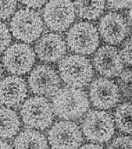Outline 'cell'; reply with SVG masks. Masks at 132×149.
I'll list each match as a JSON object with an SVG mask.
<instances>
[{
  "mask_svg": "<svg viewBox=\"0 0 132 149\" xmlns=\"http://www.w3.org/2000/svg\"><path fill=\"white\" fill-rule=\"evenodd\" d=\"M47 139L52 148H78L84 142L79 126L74 121L66 120L51 126Z\"/></svg>",
  "mask_w": 132,
  "mask_h": 149,
  "instance_id": "obj_9",
  "label": "cell"
},
{
  "mask_svg": "<svg viewBox=\"0 0 132 149\" xmlns=\"http://www.w3.org/2000/svg\"><path fill=\"white\" fill-rule=\"evenodd\" d=\"M119 76L123 84H129L131 83V69L130 68L123 69Z\"/></svg>",
  "mask_w": 132,
  "mask_h": 149,
  "instance_id": "obj_26",
  "label": "cell"
},
{
  "mask_svg": "<svg viewBox=\"0 0 132 149\" xmlns=\"http://www.w3.org/2000/svg\"><path fill=\"white\" fill-rule=\"evenodd\" d=\"M13 146L16 149L49 148V143L44 134L37 130L27 129L15 135Z\"/></svg>",
  "mask_w": 132,
  "mask_h": 149,
  "instance_id": "obj_16",
  "label": "cell"
},
{
  "mask_svg": "<svg viewBox=\"0 0 132 149\" xmlns=\"http://www.w3.org/2000/svg\"><path fill=\"white\" fill-rule=\"evenodd\" d=\"M109 7L115 10L130 8L131 6V0H106Z\"/></svg>",
  "mask_w": 132,
  "mask_h": 149,
  "instance_id": "obj_24",
  "label": "cell"
},
{
  "mask_svg": "<svg viewBox=\"0 0 132 149\" xmlns=\"http://www.w3.org/2000/svg\"><path fill=\"white\" fill-rule=\"evenodd\" d=\"M3 73H4V68H3L2 63L0 61V80H1V77L3 76Z\"/></svg>",
  "mask_w": 132,
  "mask_h": 149,
  "instance_id": "obj_29",
  "label": "cell"
},
{
  "mask_svg": "<svg viewBox=\"0 0 132 149\" xmlns=\"http://www.w3.org/2000/svg\"><path fill=\"white\" fill-rule=\"evenodd\" d=\"M81 148H103L104 146L103 145L101 144V143H93V142H90V143H85V144L81 145V146H80Z\"/></svg>",
  "mask_w": 132,
  "mask_h": 149,
  "instance_id": "obj_27",
  "label": "cell"
},
{
  "mask_svg": "<svg viewBox=\"0 0 132 149\" xmlns=\"http://www.w3.org/2000/svg\"><path fill=\"white\" fill-rule=\"evenodd\" d=\"M29 72L27 83L34 95L49 97L61 87V78L58 72L49 65H39Z\"/></svg>",
  "mask_w": 132,
  "mask_h": 149,
  "instance_id": "obj_10",
  "label": "cell"
},
{
  "mask_svg": "<svg viewBox=\"0 0 132 149\" xmlns=\"http://www.w3.org/2000/svg\"><path fill=\"white\" fill-rule=\"evenodd\" d=\"M28 86L23 78L11 75L0 80V104L6 107H16L26 100Z\"/></svg>",
  "mask_w": 132,
  "mask_h": 149,
  "instance_id": "obj_14",
  "label": "cell"
},
{
  "mask_svg": "<svg viewBox=\"0 0 132 149\" xmlns=\"http://www.w3.org/2000/svg\"><path fill=\"white\" fill-rule=\"evenodd\" d=\"M75 19V7L71 0H50L43 9V22L53 32H65Z\"/></svg>",
  "mask_w": 132,
  "mask_h": 149,
  "instance_id": "obj_7",
  "label": "cell"
},
{
  "mask_svg": "<svg viewBox=\"0 0 132 149\" xmlns=\"http://www.w3.org/2000/svg\"><path fill=\"white\" fill-rule=\"evenodd\" d=\"M48 0H19L21 4L30 8H38L43 6Z\"/></svg>",
  "mask_w": 132,
  "mask_h": 149,
  "instance_id": "obj_25",
  "label": "cell"
},
{
  "mask_svg": "<svg viewBox=\"0 0 132 149\" xmlns=\"http://www.w3.org/2000/svg\"><path fill=\"white\" fill-rule=\"evenodd\" d=\"M43 31V18L38 12L30 8L19 9L10 22V32L15 39L25 44L37 40Z\"/></svg>",
  "mask_w": 132,
  "mask_h": 149,
  "instance_id": "obj_3",
  "label": "cell"
},
{
  "mask_svg": "<svg viewBox=\"0 0 132 149\" xmlns=\"http://www.w3.org/2000/svg\"><path fill=\"white\" fill-rule=\"evenodd\" d=\"M23 123L32 129L44 130L53 124L54 111L51 104L43 96H33L23 102L20 109Z\"/></svg>",
  "mask_w": 132,
  "mask_h": 149,
  "instance_id": "obj_4",
  "label": "cell"
},
{
  "mask_svg": "<svg viewBox=\"0 0 132 149\" xmlns=\"http://www.w3.org/2000/svg\"><path fill=\"white\" fill-rule=\"evenodd\" d=\"M12 41L10 29L4 22L0 21V54L6 51Z\"/></svg>",
  "mask_w": 132,
  "mask_h": 149,
  "instance_id": "obj_21",
  "label": "cell"
},
{
  "mask_svg": "<svg viewBox=\"0 0 132 149\" xmlns=\"http://www.w3.org/2000/svg\"><path fill=\"white\" fill-rule=\"evenodd\" d=\"M89 100L99 110H108L119 101L120 90L113 81L106 77H99L90 83Z\"/></svg>",
  "mask_w": 132,
  "mask_h": 149,
  "instance_id": "obj_11",
  "label": "cell"
},
{
  "mask_svg": "<svg viewBox=\"0 0 132 149\" xmlns=\"http://www.w3.org/2000/svg\"><path fill=\"white\" fill-rule=\"evenodd\" d=\"M130 25L126 17L117 12H108L101 18L99 23V34L108 45L120 44L130 33Z\"/></svg>",
  "mask_w": 132,
  "mask_h": 149,
  "instance_id": "obj_12",
  "label": "cell"
},
{
  "mask_svg": "<svg viewBox=\"0 0 132 149\" xmlns=\"http://www.w3.org/2000/svg\"><path fill=\"white\" fill-rule=\"evenodd\" d=\"M13 147L11 146L9 143L7 142L4 141L3 139H0V148H12Z\"/></svg>",
  "mask_w": 132,
  "mask_h": 149,
  "instance_id": "obj_28",
  "label": "cell"
},
{
  "mask_svg": "<svg viewBox=\"0 0 132 149\" xmlns=\"http://www.w3.org/2000/svg\"><path fill=\"white\" fill-rule=\"evenodd\" d=\"M17 0H0V20H6L15 13Z\"/></svg>",
  "mask_w": 132,
  "mask_h": 149,
  "instance_id": "obj_20",
  "label": "cell"
},
{
  "mask_svg": "<svg viewBox=\"0 0 132 149\" xmlns=\"http://www.w3.org/2000/svg\"><path fill=\"white\" fill-rule=\"evenodd\" d=\"M53 97L54 113L66 120L83 117L90 109L89 97L81 88L69 86L60 88Z\"/></svg>",
  "mask_w": 132,
  "mask_h": 149,
  "instance_id": "obj_1",
  "label": "cell"
},
{
  "mask_svg": "<svg viewBox=\"0 0 132 149\" xmlns=\"http://www.w3.org/2000/svg\"><path fill=\"white\" fill-rule=\"evenodd\" d=\"M92 63L97 72L106 78L119 76L124 67L118 49L111 45L98 48L93 56Z\"/></svg>",
  "mask_w": 132,
  "mask_h": 149,
  "instance_id": "obj_13",
  "label": "cell"
},
{
  "mask_svg": "<svg viewBox=\"0 0 132 149\" xmlns=\"http://www.w3.org/2000/svg\"><path fill=\"white\" fill-rule=\"evenodd\" d=\"M66 41L68 48L79 55H91L100 44V36L97 27L89 22H79L69 27Z\"/></svg>",
  "mask_w": 132,
  "mask_h": 149,
  "instance_id": "obj_6",
  "label": "cell"
},
{
  "mask_svg": "<svg viewBox=\"0 0 132 149\" xmlns=\"http://www.w3.org/2000/svg\"><path fill=\"white\" fill-rule=\"evenodd\" d=\"M21 122L15 111L9 107H0V139H8L19 132Z\"/></svg>",
  "mask_w": 132,
  "mask_h": 149,
  "instance_id": "obj_17",
  "label": "cell"
},
{
  "mask_svg": "<svg viewBox=\"0 0 132 149\" xmlns=\"http://www.w3.org/2000/svg\"><path fill=\"white\" fill-rule=\"evenodd\" d=\"M119 53L124 65L131 66V37L126 39Z\"/></svg>",
  "mask_w": 132,
  "mask_h": 149,
  "instance_id": "obj_23",
  "label": "cell"
},
{
  "mask_svg": "<svg viewBox=\"0 0 132 149\" xmlns=\"http://www.w3.org/2000/svg\"><path fill=\"white\" fill-rule=\"evenodd\" d=\"M67 44L63 38L54 32L40 36L34 47L36 56L44 62L59 61L67 53Z\"/></svg>",
  "mask_w": 132,
  "mask_h": 149,
  "instance_id": "obj_15",
  "label": "cell"
},
{
  "mask_svg": "<svg viewBox=\"0 0 132 149\" xmlns=\"http://www.w3.org/2000/svg\"><path fill=\"white\" fill-rule=\"evenodd\" d=\"M81 131L87 140L97 143L108 142L115 134L113 117L104 110L90 111L82 122Z\"/></svg>",
  "mask_w": 132,
  "mask_h": 149,
  "instance_id": "obj_5",
  "label": "cell"
},
{
  "mask_svg": "<svg viewBox=\"0 0 132 149\" xmlns=\"http://www.w3.org/2000/svg\"><path fill=\"white\" fill-rule=\"evenodd\" d=\"M76 13L87 20H97L104 13L106 0H74Z\"/></svg>",
  "mask_w": 132,
  "mask_h": 149,
  "instance_id": "obj_18",
  "label": "cell"
},
{
  "mask_svg": "<svg viewBox=\"0 0 132 149\" xmlns=\"http://www.w3.org/2000/svg\"><path fill=\"white\" fill-rule=\"evenodd\" d=\"M131 135H122L115 138L108 148H131Z\"/></svg>",
  "mask_w": 132,
  "mask_h": 149,
  "instance_id": "obj_22",
  "label": "cell"
},
{
  "mask_svg": "<svg viewBox=\"0 0 132 149\" xmlns=\"http://www.w3.org/2000/svg\"><path fill=\"white\" fill-rule=\"evenodd\" d=\"M36 62L35 52L25 43H15L4 51L3 67L12 75L22 76L32 69Z\"/></svg>",
  "mask_w": 132,
  "mask_h": 149,
  "instance_id": "obj_8",
  "label": "cell"
},
{
  "mask_svg": "<svg viewBox=\"0 0 132 149\" xmlns=\"http://www.w3.org/2000/svg\"><path fill=\"white\" fill-rule=\"evenodd\" d=\"M114 123L122 132L131 134V103L130 102L119 104L114 113Z\"/></svg>",
  "mask_w": 132,
  "mask_h": 149,
  "instance_id": "obj_19",
  "label": "cell"
},
{
  "mask_svg": "<svg viewBox=\"0 0 132 149\" xmlns=\"http://www.w3.org/2000/svg\"><path fill=\"white\" fill-rule=\"evenodd\" d=\"M60 77L67 86L83 88L92 81L94 67L90 60L82 55H70L62 58L58 64Z\"/></svg>",
  "mask_w": 132,
  "mask_h": 149,
  "instance_id": "obj_2",
  "label": "cell"
}]
</instances>
